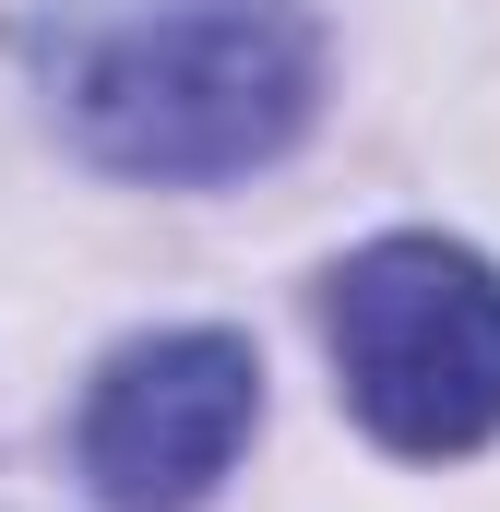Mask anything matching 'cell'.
<instances>
[{"label":"cell","mask_w":500,"mask_h":512,"mask_svg":"<svg viewBox=\"0 0 500 512\" xmlns=\"http://www.w3.org/2000/svg\"><path fill=\"white\" fill-rule=\"evenodd\" d=\"M322 346L381 453H477L500 429V274L465 239H370L322 286Z\"/></svg>","instance_id":"cell-2"},{"label":"cell","mask_w":500,"mask_h":512,"mask_svg":"<svg viewBox=\"0 0 500 512\" xmlns=\"http://www.w3.org/2000/svg\"><path fill=\"white\" fill-rule=\"evenodd\" d=\"M322 96V36L298 0H155L60 60V108L120 179H250Z\"/></svg>","instance_id":"cell-1"},{"label":"cell","mask_w":500,"mask_h":512,"mask_svg":"<svg viewBox=\"0 0 500 512\" xmlns=\"http://www.w3.org/2000/svg\"><path fill=\"white\" fill-rule=\"evenodd\" d=\"M250 429H262V358L239 334L191 322V334H143L96 370L72 465L108 512H191L239 465Z\"/></svg>","instance_id":"cell-3"}]
</instances>
